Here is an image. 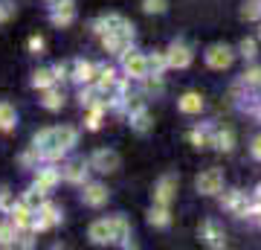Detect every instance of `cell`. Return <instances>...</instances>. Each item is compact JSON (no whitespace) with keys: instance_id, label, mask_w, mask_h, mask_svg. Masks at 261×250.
Here are the masks:
<instances>
[{"instance_id":"cell-1","label":"cell","mask_w":261,"mask_h":250,"mask_svg":"<svg viewBox=\"0 0 261 250\" xmlns=\"http://www.w3.org/2000/svg\"><path fill=\"white\" fill-rule=\"evenodd\" d=\"M70 146H75V128H70V125L47 128L35 137V148L44 151V157H49V160L61 157V151H67Z\"/></svg>"},{"instance_id":"cell-2","label":"cell","mask_w":261,"mask_h":250,"mask_svg":"<svg viewBox=\"0 0 261 250\" xmlns=\"http://www.w3.org/2000/svg\"><path fill=\"white\" fill-rule=\"evenodd\" d=\"M195 189L200 195H218V192H224V172L221 169H206V172H200L195 180Z\"/></svg>"},{"instance_id":"cell-3","label":"cell","mask_w":261,"mask_h":250,"mask_svg":"<svg viewBox=\"0 0 261 250\" xmlns=\"http://www.w3.org/2000/svg\"><path fill=\"white\" fill-rule=\"evenodd\" d=\"M235 61V50L226 44H212L206 50V64L212 67V70H229Z\"/></svg>"},{"instance_id":"cell-4","label":"cell","mask_w":261,"mask_h":250,"mask_svg":"<svg viewBox=\"0 0 261 250\" xmlns=\"http://www.w3.org/2000/svg\"><path fill=\"white\" fill-rule=\"evenodd\" d=\"M177 175H163L157 180V186H154V204H160V207H171V201L177 198Z\"/></svg>"},{"instance_id":"cell-5","label":"cell","mask_w":261,"mask_h":250,"mask_svg":"<svg viewBox=\"0 0 261 250\" xmlns=\"http://www.w3.org/2000/svg\"><path fill=\"white\" fill-rule=\"evenodd\" d=\"M122 67H125L128 79H140V82H142V79L148 76V56L128 50V53H122Z\"/></svg>"},{"instance_id":"cell-6","label":"cell","mask_w":261,"mask_h":250,"mask_svg":"<svg viewBox=\"0 0 261 250\" xmlns=\"http://www.w3.org/2000/svg\"><path fill=\"white\" fill-rule=\"evenodd\" d=\"M90 241L93 244H113L116 241V227H113V218H99V221L90 224V230H87Z\"/></svg>"},{"instance_id":"cell-7","label":"cell","mask_w":261,"mask_h":250,"mask_svg":"<svg viewBox=\"0 0 261 250\" xmlns=\"http://www.w3.org/2000/svg\"><path fill=\"white\" fill-rule=\"evenodd\" d=\"M166 58H168V67H177V70H186L189 64H192V58H195V53H192V47L183 44V41H174V44L166 50Z\"/></svg>"},{"instance_id":"cell-8","label":"cell","mask_w":261,"mask_h":250,"mask_svg":"<svg viewBox=\"0 0 261 250\" xmlns=\"http://www.w3.org/2000/svg\"><path fill=\"white\" fill-rule=\"evenodd\" d=\"M90 166H93L96 172H105V175H108V172H116V169H119V154H116L113 148H99L93 157H90Z\"/></svg>"},{"instance_id":"cell-9","label":"cell","mask_w":261,"mask_h":250,"mask_svg":"<svg viewBox=\"0 0 261 250\" xmlns=\"http://www.w3.org/2000/svg\"><path fill=\"white\" fill-rule=\"evenodd\" d=\"M200 239H203V244H209V247H215V250H218V247H224V244H226L224 230H221V224L212 221V218L200 224Z\"/></svg>"},{"instance_id":"cell-10","label":"cell","mask_w":261,"mask_h":250,"mask_svg":"<svg viewBox=\"0 0 261 250\" xmlns=\"http://www.w3.org/2000/svg\"><path fill=\"white\" fill-rule=\"evenodd\" d=\"M177 111L186 113V117H195V113L203 111V96L200 93H183L177 99Z\"/></svg>"},{"instance_id":"cell-11","label":"cell","mask_w":261,"mask_h":250,"mask_svg":"<svg viewBox=\"0 0 261 250\" xmlns=\"http://www.w3.org/2000/svg\"><path fill=\"white\" fill-rule=\"evenodd\" d=\"M82 201H84L87 207H105V204H108V189H105L102 184H90V186H84Z\"/></svg>"},{"instance_id":"cell-12","label":"cell","mask_w":261,"mask_h":250,"mask_svg":"<svg viewBox=\"0 0 261 250\" xmlns=\"http://www.w3.org/2000/svg\"><path fill=\"white\" fill-rule=\"evenodd\" d=\"M212 146L218 148V151H224V154H229L235 148V131L232 128H218L212 134Z\"/></svg>"},{"instance_id":"cell-13","label":"cell","mask_w":261,"mask_h":250,"mask_svg":"<svg viewBox=\"0 0 261 250\" xmlns=\"http://www.w3.org/2000/svg\"><path fill=\"white\" fill-rule=\"evenodd\" d=\"M128 24L125 18H119V15H102V18L93 24V29L99 32V35H108V32H116V29H122Z\"/></svg>"},{"instance_id":"cell-14","label":"cell","mask_w":261,"mask_h":250,"mask_svg":"<svg viewBox=\"0 0 261 250\" xmlns=\"http://www.w3.org/2000/svg\"><path fill=\"white\" fill-rule=\"evenodd\" d=\"M73 0H64V3H61V0H58V9L53 12V24H56V27H67V24H73Z\"/></svg>"},{"instance_id":"cell-15","label":"cell","mask_w":261,"mask_h":250,"mask_svg":"<svg viewBox=\"0 0 261 250\" xmlns=\"http://www.w3.org/2000/svg\"><path fill=\"white\" fill-rule=\"evenodd\" d=\"M58 177H61V172H56V169H41L38 172V195H47L58 184Z\"/></svg>"},{"instance_id":"cell-16","label":"cell","mask_w":261,"mask_h":250,"mask_svg":"<svg viewBox=\"0 0 261 250\" xmlns=\"http://www.w3.org/2000/svg\"><path fill=\"white\" fill-rule=\"evenodd\" d=\"M148 224H151V227H160V230H166L168 224H171L168 207H160V204H154V207H151V213H148Z\"/></svg>"},{"instance_id":"cell-17","label":"cell","mask_w":261,"mask_h":250,"mask_svg":"<svg viewBox=\"0 0 261 250\" xmlns=\"http://www.w3.org/2000/svg\"><path fill=\"white\" fill-rule=\"evenodd\" d=\"M73 79L79 84H90L96 79V67L93 64H87V61H75V67H73Z\"/></svg>"},{"instance_id":"cell-18","label":"cell","mask_w":261,"mask_h":250,"mask_svg":"<svg viewBox=\"0 0 261 250\" xmlns=\"http://www.w3.org/2000/svg\"><path fill=\"white\" fill-rule=\"evenodd\" d=\"M15 120H18L15 108L9 102H0V131H12L15 128Z\"/></svg>"},{"instance_id":"cell-19","label":"cell","mask_w":261,"mask_h":250,"mask_svg":"<svg viewBox=\"0 0 261 250\" xmlns=\"http://www.w3.org/2000/svg\"><path fill=\"white\" fill-rule=\"evenodd\" d=\"M53 82H56V73H53V70H38V73L32 76V87H41V90L53 87Z\"/></svg>"},{"instance_id":"cell-20","label":"cell","mask_w":261,"mask_h":250,"mask_svg":"<svg viewBox=\"0 0 261 250\" xmlns=\"http://www.w3.org/2000/svg\"><path fill=\"white\" fill-rule=\"evenodd\" d=\"M130 122H134V128L140 131V134H145V131L151 128V117L145 113V108H140V111L130 113Z\"/></svg>"},{"instance_id":"cell-21","label":"cell","mask_w":261,"mask_h":250,"mask_svg":"<svg viewBox=\"0 0 261 250\" xmlns=\"http://www.w3.org/2000/svg\"><path fill=\"white\" fill-rule=\"evenodd\" d=\"M166 67H168V58L166 53H154V56H148V73H166Z\"/></svg>"},{"instance_id":"cell-22","label":"cell","mask_w":261,"mask_h":250,"mask_svg":"<svg viewBox=\"0 0 261 250\" xmlns=\"http://www.w3.org/2000/svg\"><path fill=\"white\" fill-rule=\"evenodd\" d=\"M189 140H192V146H195V148H209V146H212V134H209V131H200V128L192 131Z\"/></svg>"},{"instance_id":"cell-23","label":"cell","mask_w":261,"mask_h":250,"mask_svg":"<svg viewBox=\"0 0 261 250\" xmlns=\"http://www.w3.org/2000/svg\"><path fill=\"white\" fill-rule=\"evenodd\" d=\"M241 18L244 20H258L261 18V0H247L241 9Z\"/></svg>"},{"instance_id":"cell-24","label":"cell","mask_w":261,"mask_h":250,"mask_svg":"<svg viewBox=\"0 0 261 250\" xmlns=\"http://www.w3.org/2000/svg\"><path fill=\"white\" fill-rule=\"evenodd\" d=\"M64 105V96L58 90H53V87H47V93H44V108H49V111H58Z\"/></svg>"},{"instance_id":"cell-25","label":"cell","mask_w":261,"mask_h":250,"mask_svg":"<svg viewBox=\"0 0 261 250\" xmlns=\"http://www.w3.org/2000/svg\"><path fill=\"white\" fill-rule=\"evenodd\" d=\"M241 82L247 84V87H261V67L255 64V67H250V70H244Z\"/></svg>"},{"instance_id":"cell-26","label":"cell","mask_w":261,"mask_h":250,"mask_svg":"<svg viewBox=\"0 0 261 250\" xmlns=\"http://www.w3.org/2000/svg\"><path fill=\"white\" fill-rule=\"evenodd\" d=\"M113 84H116V73H113L111 67L99 70V90H111Z\"/></svg>"},{"instance_id":"cell-27","label":"cell","mask_w":261,"mask_h":250,"mask_svg":"<svg viewBox=\"0 0 261 250\" xmlns=\"http://www.w3.org/2000/svg\"><path fill=\"white\" fill-rule=\"evenodd\" d=\"M168 6V0H142V12H148V15H163Z\"/></svg>"},{"instance_id":"cell-28","label":"cell","mask_w":261,"mask_h":250,"mask_svg":"<svg viewBox=\"0 0 261 250\" xmlns=\"http://www.w3.org/2000/svg\"><path fill=\"white\" fill-rule=\"evenodd\" d=\"M84 175H87V166H84V163H73V166H67V172H64V177L73 180V184H79Z\"/></svg>"},{"instance_id":"cell-29","label":"cell","mask_w":261,"mask_h":250,"mask_svg":"<svg viewBox=\"0 0 261 250\" xmlns=\"http://www.w3.org/2000/svg\"><path fill=\"white\" fill-rule=\"evenodd\" d=\"M244 192H238V189H226L224 195H221V207H224V210H232L235 204H238V198H241Z\"/></svg>"},{"instance_id":"cell-30","label":"cell","mask_w":261,"mask_h":250,"mask_svg":"<svg viewBox=\"0 0 261 250\" xmlns=\"http://www.w3.org/2000/svg\"><path fill=\"white\" fill-rule=\"evenodd\" d=\"M41 218H44V221H47L49 227L61 221V215H58V210H56L53 204H44V210H41Z\"/></svg>"},{"instance_id":"cell-31","label":"cell","mask_w":261,"mask_h":250,"mask_svg":"<svg viewBox=\"0 0 261 250\" xmlns=\"http://www.w3.org/2000/svg\"><path fill=\"white\" fill-rule=\"evenodd\" d=\"M238 56H244V58H255V41H252V38H244L241 44H238Z\"/></svg>"},{"instance_id":"cell-32","label":"cell","mask_w":261,"mask_h":250,"mask_svg":"<svg viewBox=\"0 0 261 250\" xmlns=\"http://www.w3.org/2000/svg\"><path fill=\"white\" fill-rule=\"evenodd\" d=\"M0 244H15V227L12 224H0Z\"/></svg>"},{"instance_id":"cell-33","label":"cell","mask_w":261,"mask_h":250,"mask_svg":"<svg viewBox=\"0 0 261 250\" xmlns=\"http://www.w3.org/2000/svg\"><path fill=\"white\" fill-rule=\"evenodd\" d=\"M12 12H15V6H12V3H0V24H3V20H9Z\"/></svg>"},{"instance_id":"cell-34","label":"cell","mask_w":261,"mask_h":250,"mask_svg":"<svg viewBox=\"0 0 261 250\" xmlns=\"http://www.w3.org/2000/svg\"><path fill=\"white\" fill-rule=\"evenodd\" d=\"M29 50H32V53H41V50H44V38H41V35L29 38Z\"/></svg>"},{"instance_id":"cell-35","label":"cell","mask_w":261,"mask_h":250,"mask_svg":"<svg viewBox=\"0 0 261 250\" xmlns=\"http://www.w3.org/2000/svg\"><path fill=\"white\" fill-rule=\"evenodd\" d=\"M250 151H252V157H255V160H261V137L252 140V148H250Z\"/></svg>"},{"instance_id":"cell-36","label":"cell","mask_w":261,"mask_h":250,"mask_svg":"<svg viewBox=\"0 0 261 250\" xmlns=\"http://www.w3.org/2000/svg\"><path fill=\"white\" fill-rule=\"evenodd\" d=\"M53 73H56V79H67V76H70L64 64H56V67H53Z\"/></svg>"},{"instance_id":"cell-37","label":"cell","mask_w":261,"mask_h":250,"mask_svg":"<svg viewBox=\"0 0 261 250\" xmlns=\"http://www.w3.org/2000/svg\"><path fill=\"white\" fill-rule=\"evenodd\" d=\"M252 117H255V120L261 122V99H258V105H255V108H252Z\"/></svg>"},{"instance_id":"cell-38","label":"cell","mask_w":261,"mask_h":250,"mask_svg":"<svg viewBox=\"0 0 261 250\" xmlns=\"http://www.w3.org/2000/svg\"><path fill=\"white\" fill-rule=\"evenodd\" d=\"M255 201H261V186H258V189H255Z\"/></svg>"},{"instance_id":"cell-39","label":"cell","mask_w":261,"mask_h":250,"mask_svg":"<svg viewBox=\"0 0 261 250\" xmlns=\"http://www.w3.org/2000/svg\"><path fill=\"white\" fill-rule=\"evenodd\" d=\"M258 38H261V29H258Z\"/></svg>"}]
</instances>
